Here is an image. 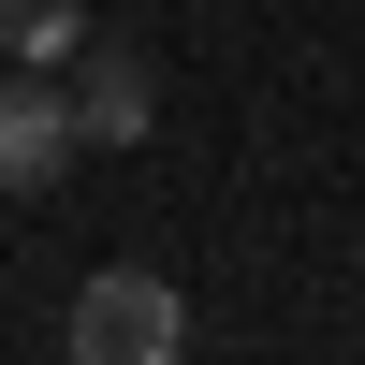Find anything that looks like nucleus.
Masks as SVG:
<instances>
[{
	"label": "nucleus",
	"instance_id": "nucleus-1",
	"mask_svg": "<svg viewBox=\"0 0 365 365\" xmlns=\"http://www.w3.org/2000/svg\"><path fill=\"white\" fill-rule=\"evenodd\" d=\"M58 351L73 365H175L190 351V307H175V278H146V263H103V278L73 292V322H58Z\"/></svg>",
	"mask_w": 365,
	"mask_h": 365
},
{
	"label": "nucleus",
	"instance_id": "nucleus-2",
	"mask_svg": "<svg viewBox=\"0 0 365 365\" xmlns=\"http://www.w3.org/2000/svg\"><path fill=\"white\" fill-rule=\"evenodd\" d=\"M58 117H73V146H132L146 117H161V73H146L117 29H88V44L58 58Z\"/></svg>",
	"mask_w": 365,
	"mask_h": 365
},
{
	"label": "nucleus",
	"instance_id": "nucleus-3",
	"mask_svg": "<svg viewBox=\"0 0 365 365\" xmlns=\"http://www.w3.org/2000/svg\"><path fill=\"white\" fill-rule=\"evenodd\" d=\"M58 161H73V117H58V88L0 73V190H58Z\"/></svg>",
	"mask_w": 365,
	"mask_h": 365
},
{
	"label": "nucleus",
	"instance_id": "nucleus-4",
	"mask_svg": "<svg viewBox=\"0 0 365 365\" xmlns=\"http://www.w3.org/2000/svg\"><path fill=\"white\" fill-rule=\"evenodd\" d=\"M88 44V0H0V58H73Z\"/></svg>",
	"mask_w": 365,
	"mask_h": 365
}]
</instances>
